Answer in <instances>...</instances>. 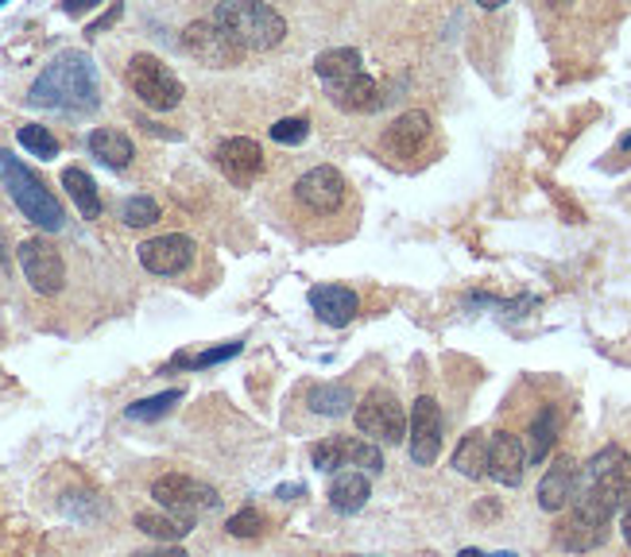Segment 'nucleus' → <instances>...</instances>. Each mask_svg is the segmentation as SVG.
Listing matches in <instances>:
<instances>
[{"mask_svg": "<svg viewBox=\"0 0 631 557\" xmlns=\"http://www.w3.org/2000/svg\"><path fill=\"white\" fill-rule=\"evenodd\" d=\"M240 348H245V341H229V345L205 348V353H198V356L179 353L175 356V368H214V364H225V360H233V356H240Z\"/></svg>", "mask_w": 631, "mask_h": 557, "instance_id": "obj_32", "label": "nucleus"}, {"mask_svg": "<svg viewBox=\"0 0 631 557\" xmlns=\"http://www.w3.org/2000/svg\"><path fill=\"white\" fill-rule=\"evenodd\" d=\"M275 496H279V499H295V496H307V488H302V484H283V488H275Z\"/></svg>", "mask_w": 631, "mask_h": 557, "instance_id": "obj_39", "label": "nucleus"}, {"mask_svg": "<svg viewBox=\"0 0 631 557\" xmlns=\"http://www.w3.org/2000/svg\"><path fill=\"white\" fill-rule=\"evenodd\" d=\"M120 221L129 228H147L159 221V205H155V198H147V194H132V198H124V205H120Z\"/></svg>", "mask_w": 631, "mask_h": 557, "instance_id": "obj_31", "label": "nucleus"}, {"mask_svg": "<svg viewBox=\"0 0 631 557\" xmlns=\"http://www.w3.org/2000/svg\"><path fill=\"white\" fill-rule=\"evenodd\" d=\"M62 186H67V194L74 198V205H78V213L86 221H97L102 217V194H97V182L86 175L82 167H67L62 170Z\"/></svg>", "mask_w": 631, "mask_h": 557, "instance_id": "obj_26", "label": "nucleus"}, {"mask_svg": "<svg viewBox=\"0 0 631 557\" xmlns=\"http://www.w3.org/2000/svg\"><path fill=\"white\" fill-rule=\"evenodd\" d=\"M620 147H623V152H631V132H628V135H623V140H620Z\"/></svg>", "mask_w": 631, "mask_h": 557, "instance_id": "obj_43", "label": "nucleus"}, {"mask_svg": "<svg viewBox=\"0 0 631 557\" xmlns=\"http://www.w3.org/2000/svg\"><path fill=\"white\" fill-rule=\"evenodd\" d=\"M182 51H187L190 59L202 62V67H210V70H229V67H237V62L245 59V51H240L229 35H225L222 24H214V16H210V20H190V24L182 27Z\"/></svg>", "mask_w": 631, "mask_h": 557, "instance_id": "obj_8", "label": "nucleus"}, {"mask_svg": "<svg viewBox=\"0 0 631 557\" xmlns=\"http://www.w3.org/2000/svg\"><path fill=\"white\" fill-rule=\"evenodd\" d=\"M152 499L167 511V515L179 519H194L198 511H214L222 507V496L217 488H210L205 481H194L187 473H167L152 484Z\"/></svg>", "mask_w": 631, "mask_h": 557, "instance_id": "obj_6", "label": "nucleus"}, {"mask_svg": "<svg viewBox=\"0 0 631 557\" xmlns=\"http://www.w3.org/2000/svg\"><path fill=\"white\" fill-rule=\"evenodd\" d=\"M457 557H485V554H480V549H461Z\"/></svg>", "mask_w": 631, "mask_h": 557, "instance_id": "obj_41", "label": "nucleus"}, {"mask_svg": "<svg viewBox=\"0 0 631 557\" xmlns=\"http://www.w3.org/2000/svg\"><path fill=\"white\" fill-rule=\"evenodd\" d=\"M136 531L152 534L159 542H179L194 531V519H179V515H163V511H140L136 515Z\"/></svg>", "mask_w": 631, "mask_h": 557, "instance_id": "obj_28", "label": "nucleus"}, {"mask_svg": "<svg viewBox=\"0 0 631 557\" xmlns=\"http://www.w3.org/2000/svg\"><path fill=\"white\" fill-rule=\"evenodd\" d=\"M20 271H24L35 295H59L62 283H67V263H62L59 248L44 237H32L20 245Z\"/></svg>", "mask_w": 631, "mask_h": 557, "instance_id": "obj_10", "label": "nucleus"}, {"mask_svg": "<svg viewBox=\"0 0 631 557\" xmlns=\"http://www.w3.org/2000/svg\"><path fill=\"white\" fill-rule=\"evenodd\" d=\"M605 538H608V519H600L597 511L585 507L581 499L573 503L570 515L555 526V542L562 549H570V554H588V549L605 546Z\"/></svg>", "mask_w": 631, "mask_h": 557, "instance_id": "obj_13", "label": "nucleus"}, {"mask_svg": "<svg viewBox=\"0 0 631 557\" xmlns=\"http://www.w3.org/2000/svg\"><path fill=\"white\" fill-rule=\"evenodd\" d=\"M325 93H330V102L342 112H376L380 105H384V93H380L376 78H368V74H357V78H349V82L325 85Z\"/></svg>", "mask_w": 631, "mask_h": 557, "instance_id": "obj_20", "label": "nucleus"}, {"mask_svg": "<svg viewBox=\"0 0 631 557\" xmlns=\"http://www.w3.org/2000/svg\"><path fill=\"white\" fill-rule=\"evenodd\" d=\"M620 531H623V542L631 546V503H628V511H623V523H620Z\"/></svg>", "mask_w": 631, "mask_h": 557, "instance_id": "obj_40", "label": "nucleus"}, {"mask_svg": "<svg viewBox=\"0 0 631 557\" xmlns=\"http://www.w3.org/2000/svg\"><path fill=\"white\" fill-rule=\"evenodd\" d=\"M295 190V205L307 210L310 217H333L349 202V182L337 167H314L290 186Z\"/></svg>", "mask_w": 631, "mask_h": 557, "instance_id": "obj_7", "label": "nucleus"}, {"mask_svg": "<svg viewBox=\"0 0 631 557\" xmlns=\"http://www.w3.org/2000/svg\"><path fill=\"white\" fill-rule=\"evenodd\" d=\"M623 457H628V453H623L620 446H605V449H600V453L585 464V488H588V484H597L600 476H608V473H612V469L623 461Z\"/></svg>", "mask_w": 631, "mask_h": 557, "instance_id": "obj_34", "label": "nucleus"}, {"mask_svg": "<svg viewBox=\"0 0 631 557\" xmlns=\"http://www.w3.org/2000/svg\"><path fill=\"white\" fill-rule=\"evenodd\" d=\"M214 24L225 27L240 51H272L287 35V20L272 9V4H257V0H240V4H217Z\"/></svg>", "mask_w": 631, "mask_h": 557, "instance_id": "obj_3", "label": "nucleus"}, {"mask_svg": "<svg viewBox=\"0 0 631 557\" xmlns=\"http://www.w3.org/2000/svg\"><path fill=\"white\" fill-rule=\"evenodd\" d=\"M140 263L152 275H182V271L194 263L198 245L187 237V233H163V237H152L136 248Z\"/></svg>", "mask_w": 631, "mask_h": 557, "instance_id": "obj_12", "label": "nucleus"}, {"mask_svg": "<svg viewBox=\"0 0 631 557\" xmlns=\"http://www.w3.org/2000/svg\"><path fill=\"white\" fill-rule=\"evenodd\" d=\"M225 531H229L233 538H257V534L267 531V523H264V515H260L257 507H240L237 515L225 523Z\"/></svg>", "mask_w": 631, "mask_h": 557, "instance_id": "obj_33", "label": "nucleus"}, {"mask_svg": "<svg viewBox=\"0 0 631 557\" xmlns=\"http://www.w3.org/2000/svg\"><path fill=\"white\" fill-rule=\"evenodd\" d=\"M112 20H120V4H112V9H109V12H105V16H102V20H97V24H94V27H90V35H97V32H102V27H109V24H112Z\"/></svg>", "mask_w": 631, "mask_h": 557, "instance_id": "obj_38", "label": "nucleus"}, {"mask_svg": "<svg viewBox=\"0 0 631 557\" xmlns=\"http://www.w3.org/2000/svg\"><path fill=\"white\" fill-rule=\"evenodd\" d=\"M555 441H558V411L555 406H543L527 430V464H543L546 453L555 449Z\"/></svg>", "mask_w": 631, "mask_h": 557, "instance_id": "obj_27", "label": "nucleus"}, {"mask_svg": "<svg viewBox=\"0 0 631 557\" xmlns=\"http://www.w3.org/2000/svg\"><path fill=\"white\" fill-rule=\"evenodd\" d=\"M307 303H310V310L325 321V325H333V330L349 325V321L357 318V310H360L357 291L342 287V283H318V287H310Z\"/></svg>", "mask_w": 631, "mask_h": 557, "instance_id": "obj_18", "label": "nucleus"}, {"mask_svg": "<svg viewBox=\"0 0 631 557\" xmlns=\"http://www.w3.org/2000/svg\"><path fill=\"white\" fill-rule=\"evenodd\" d=\"M16 140L24 152L35 155V159H55V155H59V140H55L51 128H44V125H20Z\"/></svg>", "mask_w": 631, "mask_h": 557, "instance_id": "obj_29", "label": "nucleus"}, {"mask_svg": "<svg viewBox=\"0 0 631 557\" xmlns=\"http://www.w3.org/2000/svg\"><path fill=\"white\" fill-rule=\"evenodd\" d=\"M214 159L233 186H252L260 175H264V147H260L257 140H248V135L225 140V144L217 147Z\"/></svg>", "mask_w": 631, "mask_h": 557, "instance_id": "obj_16", "label": "nucleus"}, {"mask_svg": "<svg viewBox=\"0 0 631 557\" xmlns=\"http://www.w3.org/2000/svg\"><path fill=\"white\" fill-rule=\"evenodd\" d=\"M124 82H129L132 93H136L140 102L155 112L175 109V105L182 102V93H187V85L179 82V74H175L163 59H155V55H147V51L132 55L129 67H124Z\"/></svg>", "mask_w": 631, "mask_h": 557, "instance_id": "obj_4", "label": "nucleus"}, {"mask_svg": "<svg viewBox=\"0 0 631 557\" xmlns=\"http://www.w3.org/2000/svg\"><path fill=\"white\" fill-rule=\"evenodd\" d=\"M353 418H357V430L365 434L368 441H392V446H400V441L407 438V426H410L407 411L400 406L395 391L388 388L368 391L357 411H353Z\"/></svg>", "mask_w": 631, "mask_h": 557, "instance_id": "obj_5", "label": "nucleus"}, {"mask_svg": "<svg viewBox=\"0 0 631 557\" xmlns=\"http://www.w3.org/2000/svg\"><path fill=\"white\" fill-rule=\"evenodd\" d=\"M182 399V391L179 388H171V391H159V395H152V399H136V403L129 406V418L132 423H155V418H163V414L171 411L175 403Z\"/></svg>", "mask_w": 631, "mask_h": 557, "instance_id": "obj_30", "label": "nucleus"}, {"mask_svg": "<svg viewBox=\"0 0 631 557\" xmlns=\"http://www.w3.org/2000/svg\"><path fill=\"white\" fill-rule=\"evenodd\" d=\"M314 70H318V78H322L325 85L349 82V78L365 74V70H360V51H357V47H330V51H322L314 59Z\"/></svg>", "mask_w": 631, "mask_h": 557, "instance_id": "obj_25", "label": "nucleus"}, {"mask_svg": "<svg viewBox=\"0 0 631 557\" xmlns=\"http://www.w3.org/2000/svg\"><path fill=\"white\" fill-rule=\"evenodd\" d=\"M573 496H578V464H573V457H558L538 481V507L555 515L573 503Z\"/></svg>", "mask_w": 631, "mask_h": 557, "instance_id": "obj_19", "label": "nucleus"}, {"mask_svg": "<svg viewBox=\"0 0 631 557\" xmlns=\"http://www.w3.org/2000/svg\"><path fill=\"white\" fill-rule=\"evenodd\" d=\"M307 406L322 418H345V414L357 406V395L345 383H314L307 391Z\"/></svg>", "mask_w": 631, "mask_h": 557, "instance_id": "obj_23", "label": "nucleus"}, {"mask_svg": "<svg viewBox=\"0 0 631 557\" xmlns=\"http://www.w3.org/2000/svg\"><path fill=\"white\" fill-rule=\"evenodd\" d=\"M485 557H520V554H512V549H500V554H485Z\"/></svg>", "mask_w": 631, "mask_h": 557, "instance_id": "obj_42", "label": "nucleus"}, {"mask_svg": "<svg viewBox=\"0 0 631 557\" xmlns=\"http://www.w3.org/2000/svg\"><path fill=\"white\" fill-rule=\"evenodd\" d=\"M132 557H190V554L179 546H163V549H144V554H132Z\"/></svg>", "mask_w": 631, "mask_h": 557, "instance_id": "obj_36", "label": "nucleus"}, {"mask_svg": "<svg viewBox=\"0 0 631 557\" xmlns=\"http://www.w3.org/2000/svg\"><path fill=\"white\" fill-rule=\"evenodd\" d=\"M523 469H527V446L515 434L500 430L488 441V476L503 488H515L523 481Z\"/></svg>", "mask_w": 631, "mask_h": 557, "instance_id": "obj_17", "label": "nucleus"}, {"mask_svg": "<svg viewBox=\"0 0 631 557\" xmlns=\"http://www.w3.org/2000/svg\"><path fill=\"white\" fill-rule=\"evenodd\" d=\"M578 499L585 507H593V511H597L600 519H608V523H612L616 511H628V503H631V457H623L612 473L600 476L597 484H588Z\"/></svg>", "mask_w": 631, "mask_h": 557, "instance_id": "obj_15", "label": "nucleus"}, {"mask_svg": "<svg viewBox=\"0 0 631 557\" xmlns=\"http://www.w3.org/2000/svg\"><path fill=\"white\" fill-rule=\"evenodd\" d=\"M488 441L492 438L473 430L461 438L457 449H453V469H457L465 481H480V476H488Z\"/></svg>", "mask_w": 631, "mask_h": 557, "instance_id": "obj_24", "label": "nucleus"}, {"mask_svg": "<svg viewBox=\"0 0 631 557\" xmlns=\"http://www.w3.org/2000/svg\"><path fill=\"white\" fill-rule=\"evenodd\" d=\"M0 182L9 190V198L16 202V210L24 213L32 225L47 228V233H59L67 225V210H62L59 198L47 190V182L35 175L27 163H20L12 152H0Z\"/></svg>", "mask_w": 631, "mask_h": 557, "instance_id": "obj_2", "label": "nucleus"}, {"mask_svg": "<svg viewBox=\"0 0 631 557\" xmlns=\"http://www.w3.org/2000/svg\"><path fill=\"white\" fill-rule=\"evenodd\" d=\"M368 496H372V484H368V476L357 473V469H342V473L333 476L330 507L337 515H357L360 507L368 503Z\"/></svg>", "mask_w": 631, "mask_h": 557, "instance_id": "obj_22", "label": "nucleus"}, {"mask_svg": "<svg viewBox=\"0 0 631 557\" xmlns=\"http://www.w3.org/2000/svg\"><path fill=\"white\" fill-rule=\"evenodd\" d=\"M310 461L318 473H342V469H365V473H384V453L365 438H330L310 446Z\"/></svg>", "mask_w": 631, "mask_h": 557, "instance_id": "obj_9", "label": "nucleus"}, {"mask_svg": "<svg viewBox=\"0 0 631 557\" xmlns=\"http://www.w3.org/2000/svg\"><path fill=\"white\" fill-rule=\"evenodd\" d=\"M86 147L97 163H105V167L112 170H124L136 159V144H132L129 132H120V128H97V132H90Z\"/></svg>", "mask_w": 631, "mask_h": 557, "instance_id": "obj_21", "label": "nucleus"}, {"mask_svg": "<svg viewBox=\"0 0 631 557\" xmlns=\"http://www.w3.org/2000/svg\"><path fill=\"white\" fill-rule=\"evenodd\" d=\"M430 135H434V120L422 109H410L392 120V128L384 132L380 144H384V152L395 155V159H418V155L427 152Z\"/></svg>", "mask_w": 631, "mask_h": 557, "instance_id": "obj_14", "label": "nucleus"}, {"mask_svg": "<svg viewBox=\"0 0 631 557\" xmlns=\"http://www.w3.org/2000/svg\"><path fill=\"white\" fill-rule=\"evenodd\" d=\"M62 9L70 12V16H82V12H90V9H97V0H67Z\"/></svg>", "mask_w": 631, "mask_h": 557, "instance_id": "obj_37", "label": "nucleus"}, {"mask_svg": "<svg viewBox=\"0 0 631 557\" xmlns=\"http://www.w3.org/2000/svg\"><path fill=\"white\" fill-rule=\"evenodd\" d=\"M407 441H410V461L415 464H434L438 453H442V406H438L434 395H418L415 406H410V426H407Z\"/></svg>", "mask_w": 631, "mask_h": 557, "instance_id": "obj_11", "label": "nucleus"}, {"mask_svg": "<svg viewBox=\"0 0 631 557\" xmlns=\"http://www.w3.org/2000/svg\"><path fill=\"white\" fill-rule=\"evenodd\" d=\"M310 135V117H287L272 125V140L275 144H302Z\"/></svg>", "mask_w": 631, "mask_h": 557, "instance_id": "obj_35", "label": "nucleus"}, {"mask_svg": "<svg viewBox=\"0 0 631 557\" xmlns=\"http://www.w3.org/2000/svg\"><path fill=\"white\" fill-rule=\"evenodd\" d=\"M27 105L32 109H55V112H94L102 105V82H97V67L90 55L62 51L39 70V78L27 90Z\"/></svg>", "mask_w": 631, "mask_h": 557, "instance_id": "obj_1", "label": "nucleus"}]
</instances>
